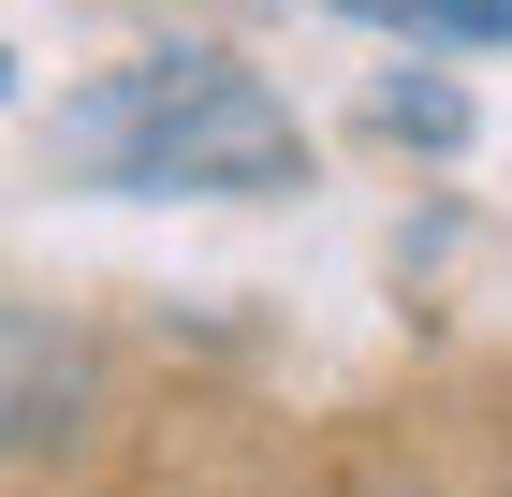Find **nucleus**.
Wrapping results in <instances>:
<instances>
[{
	"label": "nucleus",
	"instance_id": "1",
	"mask_svg": "<svg viewBox=\"0 0 512 497\" xmlns=\"http://www.w3.org/2000/svg\"><path fill=\"white\" fill-rule=\"evenodd\" d=\"M59 161L103 176V191L264 205V191H308V117L220 44H161V59H118L59 103Z\"/></svg>",
	"mask_w": 512,
	"mask_h": 497
},
{
	"label": "nucleus",
	"instance_id": "2",
	"mask_svg": "<svg viewBox=\"0 0 512 497\" xmlns=\"http://www.w3.org/2000/svg\"><path fill=\"white\" fill-rule=\"evenodd\" d=\"M88 424H103V337L0 293V468H59Z\"/></svg>",
	"mask_w": 512,
	"mask_h": 497
},
{
	"label": "nucleus",
	"instance_id": "3",
	"mask_svg": "<svg viewBox=\"0 0 512 497\" xmlns=\"http://www.w3.org/2000/svg\"><path fill=\"white\" fill-rule=\"evenodd\" d=\"M352 15L410 44H512V0H352Z\"/></svg>",
	"mask_w": 512,
	"mask_h": 497
},
{
	"label": "nucleus",
	"instance_id": "4",
	"mask_svg": "<svg viewBox=\"0 0 512 497\" xmlns=\"http://www.w3.org/2000/svg\"><path fill=\"white\" fill-rule=\"evenodd\" d=\"M381 132H395V147H439V161H454V147H469V88L395 74V88H381Z\"/></svg>",
	"mask_w": 512,
	"mask_h": 497
}]
</instances>
